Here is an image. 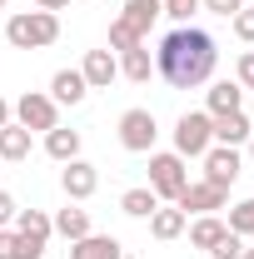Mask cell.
<instances>
[{"instance_id": "6da1fadb", "label": "cell", "mask_w": 254, "mask_h": 259, "mask_svg": "<svg viewBox=\"0 0 254 259\" xmlns=\"http://www.w3.org/2000/svg\"><path fill=\"white\" fill-rule=\"evenodd\" d=\"M215 65H220V45L199 25H175L155 50V75H164V85H175V90L209 85Z\"/></svg>"}, {"instance_id": "7a4b0ae2", "label": "cell", "mask_w": 254, "mask_h": 259, "mask_svg": "<svg viewBox=\"0 0 254 259\" xmlns=\"http://www.w3.org/2000/svg\"><path fill=\"white\" fill-rule=\"evenodd\" d=\"M5 40L15 50H45V45L60 40V15H50V10H20V15L5 20Z\"/></svg>"}, {"instance_id": "3957f363", "label": "cell", "mask_w": 254, "mask_h": 259, "mask_svg": "<svg viewBox=\"0 0 254 259\" xmlns=\"http://www.w3.org/2000/svg\"><path fill=\"white\" fill-rule=\"evenodd\" d=\"M209 145H215V120L204 110H190V115L175 120V155L180 160H199Z\"/></svg>"}, {"instance_id": "277c9868", "label": "cell", "mask_w": 254, "mask_h": 259, "mask_svg": "<svg viewBox=\"0 0 254 259\" xmlns=\"http://www.w3.org/2000/svg\"><path fill=\"white\" fill-rule=\"evenodd\" d=\"M190 185V169H185V160L175 155V150H150V190H155V199H180V190Z\"/></svg>"}, {"instance_id": "5b68a950", "label": "cell", "mask_w": 254, "mask_h": 259, "mask_svg": "<svg viewBox=\"0 0 254 259\" xmlns=\"http://www.w3.org/2000/svg\"><path fill=\"white\" fill-rule=\"evenodd\" d=\"M10 115H15V125H25L30 135H35V130L50 135V130L60 125V105H55L50 95H40V90H25V95L10 105Z\"/></svg>"}, {"instance_id": "8992f818", "label": "cell", "mask_w": 254, "mask_h": 259, "mask_svg": "<svg viewBox=\"0 0 254 259\" xmlns=\"http://www.w3.org/2000/svg\"><path fill=\"white\" fill-rule=\"evenodd\" d=\"M155 135H159V125H155V115L150 110H125L120 115V145H125L130 155H150L155 150Z\"/></svg>"}, {"instance_id": "52a82bcc", "label": "cell", "mask_w": 254, "mask_h": 259, "mask_svg": "<svg viewBox=\"0 0 254 259\" xmlns=\"http://www.w3.org/2000/svg\"><path fill=\"white\" fill-rule=\"evenodd\" d=\"M199 160H204V180H209V185H220V190H229V185L239 180V169H244V160H239V150H234V145H209Z\"/></svg>"}, {"instance_id": "ba28073f", "label": "cell", "mask_w": 254, "mask_h": 259, "mask_svg": "<svg viewBox=\"0 0 254 259\" xmlns=\"http://www.w3.org/2000/svg\"><path fill=\"white\" fill-rule=\"evenodd\" d=\"M224 199H229V190L209 185V180H199V185H185L175 204H180L185 214H215V209H224Z\"/></svg>"}, {"instance_id": "9c48e42d", "label": "cell", "mask_w": 254, "mask_h": 259, "mask_svg": "<svg viewBox=\"0 0 254 259\" xmlns=\"http://www.w3.org/2000/svg\"><path fill=\"white\" fill-rule=\"evenodd\" d=\"M60 190L70 194V199H75V204H80V199H90V194L100 190V169L90 160H70L60 169Z\"/></svg>"}, {"instance_id": "30bf717a", "label": "cell", "mask_w": 254, "mask_h": 259, "mask_svg": "<svg viewBox=\"0 0 254 259\" xmlns=\"http://www.w3.org/2000/svg\"><path fill=\"white\" fill-rule=\"evenodd\" d=\"M80 75H85V85H90V90H110V85L120 80V60H115V50H85Z\"/></svg>"}, {"instance_id": "8fae6325", "label": "cell", "mask_w": 254, "mask_h": 259, "mask_svg": "<svg viewBox=\"0 0 254 259\" xmlns=\"http://www.w3.org/2000/svg\"><path fill=\"white\" fill-rule=\"evenodd\" d=\"M215 120V145H249V135H254V125H249V115L244 110H229V115H209Z\"/></svg>"}, {"instance_id": "7c38bea8", "label": "cell", "mask_w": 254, "mask_h": 259, "mask_svg": "<svg viewBox=\"0 0 254 259\" xmlns=\"http://www.w3.org/2000/svg\"><path fill=\"white\" fill-rule=\"evenodd\" d=\"M70 259H125V244L115 239V234H85V239H75L70 244Z\"/></svg>"}, {"instance_id": "4fadbf2b", "label": "cell", "mask_w": 254, "mask_h": 259, "mask_svg": "<svg viewBox=\"0 0 254 259\" xmlns=\"http://www.w3.org/2000/svg\"><path fill=\"white\" fill-rule=\"evenodd\" d=\"M85 95H90V85H85L80 70H55V75H50V100H55V105H80Z\"/></svg>"}, {"instance_id": "5bb4252c", "label": "cell", "mask_w": 254, "mask_h": 259, "mask_svg": "<svg viewBox=\"0 0 254 259\" xmlns=\"http://www.w3.org/2000/svg\"><path fill=\"white\" fill-rule=\"evenodd\" d=\"M229 110H244V85H234V80L209 85V95H204V115H229Z\"/></svg>"}, {"instance_id": "9a60e30c", "label": "cell", "mask_w": 254, "mask_h": 259, "mask_svg": "<svg viewBox=\"0 0 254 259\" xmlns=\"http://www.w3.org/2000/svg\"><path fill=\"white\" fill-rule=\"evenodd\" d=\"M159 15H164V0H125V10H120V20H125L130 30L150 35V25H155Z\"/></svg>"}, {"instance_id": "2e32d148", "label": "cell", "mask_w": 254, "mask_h": 259, "mask_svg": "<svg viewBox=\"0 0 254 259\" xmlns=\"http://www.w3.org/2000/svg\"><path fill=\"white\" fill-rule=\"evenodd\" d=\"M50 225H55V234H60V239H70V244H75V239H85V234H90V209L65 204V209H55V214H50Z\"/></svg>"}, {"instance_id": "e0dca14e", "label": "cell", "mask_w": 254, "mask_h": 259, "mask_svg": "<svg viewBox=\"0 0 254 259\" xmlns=\"http://www.w3.org/2000/svg\"><path fill=\"white\" fill-rule=\"evenodd\" d=\"M185 225H190V214H185L180 204H159L155 214H150V234H155V239H180Z\"/></svg>"}, {"instance_id": "ac0fdd59", "label": "cell", "mask_w": 254, "mask_h": 259, "mask_svg": "<svg viewBox=\"0 0 254 259\" xmlns=\"http://www.w3.org/2000/svg\"><path fill=\"white\" fill-rule=\"evenodd\" d=\"M15 234H20V239H30V244H50L55 225H50V214H45V209H20V214H15Z\"/></svg>"}, {"instance_id": "d6986e66", "label": "cell", "mask_w": 254, "mask_h": 259, "mask_svg": "<svg viewBox=\"0 0 254 259\" xmlns=\"http://www.w3.org/2000/svg\"><path fill=\"white\" fill-rule=\"evenodd\" d=\"M45 155H50V160H60V164L80 160V130H65V125H55L50 135H45Z\"/></svg>"}, {"instance_id": "ffe728a7", "label": "cell", "mask_w": 254, "mask_h": 259, "mask_svg": "<svg viewBox=\"0 0 254 259\" xmlns=\"http://www.w3.org/2000/svg\"><path fill=\"white\" fill-rule=\"evenodd\" d=\"M0 160H5V164L30 160V130H25V125H15V120H10V125L0 130Z\"/></svg>"}, {"instance_id": "44dd1931", "label": "cell", "mask_w": 254, "mask_h": 259, "mask_svg": "<svg viewBox=\"0 0 254 259\" xmlns=\"http://www.w3.org/2000/svg\"><path fill=\"white\" fill-rule=\"evenodd\" d=\"M185 229H190V244H194V249H215V244H220V234H224L229 225H224L220 214H194V225H185Z\"/></svg>"}, {"instance_id": "7402d4cb", "label": "cell", "mask_w": 254, "mask_h": 259, "mask_svg": "<svg viewBox=\"0 0 254 259\" xmlns=\"http://www.w3.org/2000/svg\"><path fill=\"white\" fill-rule=\"evenodd\" d=\"M120 75H125V80H135V85H145V80L155 75V55H150L145 45L125 50V55H120Z\"/></svg>"}, {"instance_id": "603a6c76", "label": "cell", "mask_w": 254, "mask_h": 259, "mask_svg": "<svg viewBox=\"0 0 254 259\" xmlns=\"http://www.w3.org/2000/svg\"><path fill=\"white\" fill-rule=\"evenodd\" d=\"M120 209H125L130 220H150V214L159 209V199H155L150 185H140V190H125V194H120Z\"/></svg>"}, {"instance_id": "cb8c5ba5", "label": "cell", "mask_w": 254, "mask_h": 259, "mask_svg": "<svg viewBox=\"0 0 254 259\" xmlns=\"http://www.w3.org/2000/svg\"><path fill=\"white\" fill-rule=\"evenodd\" d=\"M40 254H45V244L20 239L15 229H0V259H40Z\"/></svg>"}, {"instance_id": "d4e9b609", "label": "cell", "mask_w": 254, "mask_h": 259, "mask_svg": "<svg viewBox=\"0 0 254 259\" xmlns=\"http://www.w3.org/2000/svg\"><path fill=\"white\" fill-rule=\"evenodd\" d=\"M135 45H145V35L130 30L125 20H110V50H115V55H125V50H135Z\"/></svg>"}, {"instance_id": "484cf974", "label": "cell", "mask_w": 254, "mask_h": 259, "mask_svg": "<svg viewBox=\"0 0 254 259\" xmlns=\"http://www.w3.org/2000/svg\"><path fill=\"white\" fill-rule=\"evenodd\" d=\"M224 225L234 229V234H254V199H239L234 209H229V220Z\"/></svg>"}, {"instance_id": "4316f807", "label": "cell", "mask_w": 254, "mask_h": 259, "mask_svg": "<svg viewBox=\"0 0 254 259\" xmlns=\"http://www.w3.org/2000/svg\"><path fill=\"white\" fill-rule=\"evenodd\" d=\"M239 254H244V234H234V229H224L220 244L209 249V259H239Z\"/></svg>"}, {"instance_id": "83f0119b", "label": "cell", "mask_w": 254, "mask_h": 259, "mask_svg": "<svg viewBox=\"0 0 254 259\" xmlns=\"http://www.w3.org/2000/svg\"><path fill=\"white\" fill-rule=\"evenodd\" d=\"M164 15H170L175 25H190L194 15H199V0H164Z\"/></svg>"}, {"instance_id": "f1b7e54d", "label": "cell", "mask_w": 254, "mask_h": 259, "mask_svg": "<svg viewBox=\"0 0 254 259\" xmlns=\"http://www.w3.org/2000/svg\"><path fill=\"white\" fill-rule=\"evenodd\" d=\"M229 25H234V35H239L244 45H254V10H249V5H244V10H234V15H229Z\"/></svg>"}, {"instance_id": "f546056e", "label": "cell", "mask_w": 254, "mask_h": 259, "mask_svg": "<svg viewBox=\"0 0 254 259\" xmlns=\"http://www.w3.org/2000/svg\"><path fill=\"white\" fill-rule=\"evenodd\" d=\"M234 85L254 90V50H244V55H239V65H234Z\"/></svg>"}, {"instance_id": "4dcf8cb0", "label": "cell", "mask_w": 254, "mask_h": 259, "mask_svg": "<svg viewBox=\"0 0 254 259\" xmlns=\"http://www.w3.org/2000/svg\"><path fill=\"white\" fill-rule=\"evenodd\" d=\"M199 10H209V15H234V10H244V0H199Z\"/></svg>"}, {"instance_id": "1f68e13d", "label": "cell", "mask_w": 254, "mask_h": 259, "mask_svg": "<svg viewBox=\"0 0 254 259\" xmlns=\"http://www.w3.org/2000/svg\"><path fill=\"white\" fill-rule=\"evenodd\" d=\"M15 214H20V204H15L10 194L0 190V229H10V225H15Z\"/></svg>"}, {"instance_id": "d6a6232c", "label": "cell", "mask_w": 254, "mask_h": 259, "mask_svg": "<svg viewBox=\"0 0 254 259\" xmlns=\"http://www.w3.org/2000/svg\"><path fill=\"white\" fill-rule=\"evenodd\" d=\"M35 10H50L55 15V10H70V0H35Z\"/></svg>"}, {"instance_id": "836d02e7", "label": "cell", "mask_w": 254, "mask_h": 259, "mask_svg": "<svg viewBox=\"0 0 254 259\" xmlns=\"http://www.w3.org/2000/svg\"><path fill=\"white\" fill-rule=\"evenodd\" d=\"M10 120H15V115H10V100H0V130L10 125Z\"/></svg>"}, {"instance_id": "e575fe53", "label": "cell", "mask_w": 254, "mask_h": 259, "mask_svg": "<svg viewBox=\"0 0 254 259\" xmlns=\"http://www.w3.org/2000/svg\"><path fill=\"white\" fill-rule=\"evenodd\" d=\"M239 259H254V249H244V254H239Z\"/></svg>"}, {"instance_id": "d590c367", "label": "cell", "mask_w": 254, "mask_h": 259, "mask_svg": "<svg viewBox=\"0 0 254 259\" xmlns=\"http://www.w3.org/2000/svg\"><path fill=\"white\" fill-rule=\"evenodd\" d=\"M249 155H254V135H249Z\"/></svg>"}, {"instance_id": "8d00e7d4", "label": "cell", "mask_w": 254, "mask_h": 259, "mask_svg": "<svg viewBox=\"0 0 254 259\" xmlns=\"http://www.w3.org/2000/svg\"><path fill=\"white\" fill-rule=\"evenodd\" d=\"M5 5H10V0H0V10H5Z\"/></svg>"}, {"instance_id": "74e56055", "label": "cell", "mask_w": 254, "mask_h": 259, "mask_svg": "<svg viewBox=\"0 0 254 259\" xmlns=\"http://www.w3.org/2000/svg\"><path fill=\"white\" fill-rule=\"evenodd\" d=\"M0 164H5V160H0Z\"/></svg>"}]
</instances>
